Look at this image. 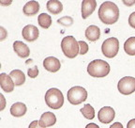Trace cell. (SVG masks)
I'll use <instances>...</instances> for the list:
<instances>
[{
  "mask_svg": "<svg viewBox=\"0 0 135 128\" xmlns=\"http://www.w3.org/2000/svg\"><path fill=\"white\" fill-rule=\"evenodd\" d=\"M99 18L105 25L115 24L119 18L118 7L111 1L103 2L99 9Z\"/></svg>",
  "mask_w": 135,
  "mask_h": 128,
  "instance_id": "1",
  "label": "cell"
},
{
  "mask_svg": "<svg viewBox=\"0 0 135 128\" xmlns=\"http://www.w3.org/2000/svg\"><path fill=\"white\" fill-rule=\"evenodd\" d=\"M87 73L93 77H104L109 75L110 65L102 60H95L88 64Z\"/></svg>",
  "mask_w": 135,
  "mask_h": 128,
  "instance_id": "2",
  "label": "cell"
},
{
  "mask_svg": "<svg viewBox=\"0 0 135 128\" xmlns=\"http://www.w3.org/2000/svg\"><path fill=\"white\" fill-rule=\"evenodd\" d=\"M45 102L49 107L53 109H59L64 105V96L58 89L52 88L45 93Z\"/></svg>",
  "mask_w": 135,
  "mask_h": 128,
  "instance_id": "3",
  "label": "cell"
},
{
  "mask_svg": "<svg viewBox=\"0 0 135 128\" xmlns=\"http://www.w3.org/2000/svg\"><path fill=\"white\" fill-rule=\"evenodd\" d=\"M61 49L64 55L69 58H74L80 52L78 42L72 36H67L62 40Z\"/></svg>",
  "mask_w": 135,
  "mask_h": 128,
  "instance_id": "4",
  "label": "cell"
},
{
  "mask_svg": "<svg viewBox=\"0 0 135 128\" xmlns=\"http://www.w3.org/2000/svg\"><path fill=\"white\" fill-rule=\"evenodd\" d=\"M68 101L71 105L77 106L82 104L83 102L86 100L87 98V92L86 90L80 86H75L69 90L67 93Z\"/></svg>",
  "mask_w": 135,
  "mask_h": 128,
  "instance_id": "5",
  "label": "cell"
},
{
  "mask_svg": "<svg viewBox=\"0 0 135 128\" xmlns=\"http://www.w3.org/2000/svg\"><path fill=\"white\" fill-rule=\"evenodd\" d=\"M119 50V42L116 38H108L102 43L101 51L106 58H114Z\"/></svg>",
  "mask_w": 135,
  "mask_h": 128,
  "instance_id": "6",
  "label": "cell"
},
{
  "mask_svg": "<svg viewBox=\"0 0 135 128\" xmlns=\"http://www.w3.org/2000/svg\"><path fill=\"white\" fill-rule=\"evenodd\" d=\"M117 89L124 95L133 93L135 92V77L125 76L121 78L117 84Z\"/></svg>",
  "mask_w": 135,
  "mask_h": 128,
  "instance_id": "7",
  "label": "cell"
},
{
  "mask_svg": "<svg viewBox=\"0 0 135 128\" xmlns=\"http://www.w3.org/2000/svg\"><path fill=\"white\" fill-rule=\"evenodd\" d=\"M114 116H115L114 110L111 107H103L98 113L99 121L102 124H109L113 122Z\"/></svg>",
  "mask_w": 135,
  "mask_h": 128,
  "instance_id": "8",
  "label": "cell"
},
{
  "mask_svg": "<svg viewBox=\"0 0 135 128\" xmlns=\"http://www.w3.org/2000/svg\"><path fill=\"white\" fill-rule=\"evenodd\" d=\"M22 35H23V38L25 39V41L34 42L38 38L40 32H38V29L37 26H33V25H27V26H25L23 28Z\"/></svg>",
  "mask_w": 135,
  "mask_h": 128,
  "instance_id": "9",
  "label": "cell"
},
{
  "mask_svg": "<svg viewBox=\"0 0 135 128\" xmlns=\"http://www.w3.org/2000/svg\"><path fill=\"white\" fill-rule=\"evenodd\" d=\"M43 67L48 72L56 73L57 71L60 70L61 64H60V60L58 58H55V57H48L43 60Z\"/></svg>",
  "mask_w": 135,
  "mask_h": 128,
  "instance_id": "10",
  "label": "cell"
},
{
  "mask_svg": "<svg viewBox=\"0 0 135 128\" xmlns=\"http://www.w3.org/2000/svg\"><path fill=\"white\" fill-rule=\"evenodd\" d=\"M97 7V2L95 0H84L82 3V17L86 19L90 14H92Z\"/></svg>",
  "mask_w": 135,
  "mask_h": 128,
  "instance_id": "11",
  "label": "cell"
},
{
  "mask_svg": "<svg viewBox=\"0 0 135 128\" xmlns=\"http://www.w3.org/2000/svg\"><path fill=\"white\" fill-rule=\"evenodd\" d=\"M0 86H1V89L4 92H11L14 90L15 84L9 75H8L5 73H2L0 75Z\"/></svg>",
  "mask_w": 135,
  "mask_h": 128,
  "instance_id": "12",
  "label": "cell"
},
{
  "mask_svg": "<svg viewBox=\"0 0 135 128\" xmlns=\"http://www.w3.org/2000/svg\"><path fill=\"white\" fill-rule=\"evenodd\" d=\"M13 49L20 58H27L30 54L29 47L23 42L16 41L13 43Z\"/></svg>",
  "mask_w": 135,
  "mask_h": 128,
  "instance_id": "13",
  "label": "cell"
},
{
  "mask_svg": "<svg viewBox=\"0 0 135 128\" xmlns=\"http://www.w3.org/2000/svg\"><path fill=\"white\" fill-rule=\"evenodd\" d=\"M40 126L42 127H50V126H53L54 124L56 122V117L53 112H45L41 115L40 120L38 121Z\"/></svg>",
  "mask_w": 135,
  "mask_h": 128,
  "instance_id": "14",
  "label": "cell"
},
{
  "mask_svg": "<svg viewBox=\"0 0 135 128\" xmlns=\"http://www.w3.org/2000/svg\"><path fill=\"white\" fill-rule=\"evenodd\" d=\"M40 11V4L38 1H29L25 5L23 11L26 16H33Z\"/></svg>",
  "mask_w": 135,
  "mask_h": 128,
  "instance_id": "15",
  "label": "cell"
},
{
  "mask_svg": "<svg viewBox=\"0 0 135 128\" xmlns=\"http://www.w3.org/2000/svg\"><path fill=\"white\" fill-rule=\"evenodd\" d=\"M100 37V30L97 26H89L85 30V38L90 42H96Z\"/></svg>",
  "mask_w": 135,
  "mask_h": 128,
  "instance_id": "16",
  "label": "cell"
},
{
  "mask_svg": "<svg viewBox=\"0 0 135 128\" xmlns=\"http://www.w3.org/2000/svg\"><path fill=\"white\" fill-rule=\"evenodd\" d=\"M26 106L21 102H17L13 104L11 107V114L14 117H23L26 113Z\"/></svg>",
  "mask_w": 135,
  "mask_h": 128,
  "instance_id": "17",
  "label": "cell"
},
{
  "mask_svg": "<svg viewBox=\"0 0 135 128\" xmlns=\"http://www.w3.org/2000/svg\"><path fill=\"white\" fill-rule=\"evenodd\" d=\"M9 76L14 82L15 86H22L25 82V75L21 70H13L9 74Z\"/></svg>",
  "mask_w": 135,
  "mask_h": 128,
  "instance_id": "18",
  "label": "cell"
},
{
  "mask_svg": "<svg viewBox=\"0 0 135 128\" xmlns=\"http://www.w3.org/2000/svg\"><path fill=\"white\" fill-rule=\"evenodd\" d=\"M47 10L49 12L53 14H58L63 10V5L60 1H57V0H50L47 2Z\"/></svg>",
  "mask_w": 135,
  "mask_h": 128,
  "instance_id": "19",
  "label": "cell"
},
{
  "mask_svg": "<svg viewBox=\"0 0 135 128\" xmlns=\"http://www.w3.org/2000/svg\"><path fill=\"white\" fill-rule=\"evenodd\" d=\"M124 50L128 55L135 56V37H131L125 42Z\"/></svg>",
  "mask_w": 135,
  "mask_h": 128,
  "instance_id": "20",
  "label": "cell"
},
{
  "mask_svg": "<svg viewBox=\"0 0 135 128\" xmlns=\"http://www.w3.org/2000/svg\"><path fill=\"white\" fill-rule=\"evenodd\" d=\"M38 22L42 28H49L52 25V17L47 13H41L38 15Z\"/></svg>",
  "mask_w": 135,
  "mask_h": 128,
  "instance_id": "21",
  "label": "cell"
},
{
  "mask_svg": "<svg viewBox=\"0 0 135 128\" xmlns=\"http://www.w3.org/2000/svg\"><path fill=\"white\" fill-rule=\"evenodd\" d=\"M81 113L83 114V116L85 119L93 120L95 118V109H94V107L90 104H87L83 108H81Z\"/></svg>",
  "mask_w": 135,
  "mask_h": 128,
  "instance_id": "22",
  "label": "cell"
},
{
  "mask_svg": "<svg viewBox=\"0 0 135 128\" xmlns=\"http://www.w3.org/2000/svg\"><path fill=\"white\" fill-rule=\"evenodd\" d=\"M57 23L64 26H70L73 24V19L70 16H65V17H62L57 20Z\"/></svg>",
  "mask_w": 135,
  "mask_h": 128,
  "instance_id": "23",
  "label": "cell"
},
{
  "mask_svg": "<svg viewBox=\"0 0 135 128\" xmlns=\"http://www.w3.org/2000/svg\"><path fill=\"white\" fill-rule=\"evenodd\" d=\"M78 43H79V48H80V52H79V53H80L81 55L86 54L87 52H88V44L84 41L78 42Z\"/></svg>",
  "mask_w": 135,
  "mask_h": 128,
  "instance_id": "24",
  "label": "cell"
},
{
  "mask_svg": "<svg viewBox=\"0 0 135 128\" xmlns=\"http://www.w3.org/2000/svg\"><path fill=\"white\" fill-rule=\"evenodd\" d=\"M27 74H28V76L31 77V78H35V77H37V76H38V67L34 66L33 68L28 69Z\"/></svg>",
  "mask_w": 135,
  "mask_h": 128,
  "instance_id": "25",
  "label": "cell"
},
{
  "mask_svg": "<svg viewBox=\"0 0 135 128\" xmlns=\"http://www.w3.org/2000/svg\"><path fill=\"white\" fill-rule=\"evenodd\" d=\"M129 24L131 28H135V11L132 12L129 17Z\"/></svg>",
  "mask_w": 135,
  "mask_h": 128,
  "instance_id": "26",
  "label": "cell"
},
{
  "mask_svg": "<svg viewBox=\"0 0 135 128\" xmlns=\"http://www.w3.org/2000/svg\"><path fill=\"white\" fill-rule=\"evenodd\" d=\"M28 128H44V127L40 126V122H38V121H33V122H32L31 124H29Z\"/></svg>",
  "mask_w": 135,
  "mask_h": 128,
  "instance_id": "27",
  "label": "cell"
},
{
  "mask_svg": "<svg viewBox=\"0 0 135 128\" xmlns=\"http://www.w3.org/2000/svg\"><path fill=\"white\" fill-rule=\"evenodd\" d=\"M127 128H135V119L131 120L128 124H127Z\"/></svg>",
  "mask_w": 135,
  "mask_h": 128,
  "instance_id": "28",
  "label": "cell"
},
{
  "mask_svg": "<svg viewBox=\"0 0 135 128\" xmlns=\"http://www.w3.org/2000/svg\"><path fill=\"white\" fill-rule=\"evenodd\" d=\"M110 128H123V125L120 122H114V124H113L112 125L110 126Z\"/></svg>",
  "mask_w": 135,
  "mask_h": 128,
  "instance_id": "29",
  "label": "cell"
},
{
  "mask_svg": "<svg viewBox=\"0 0 135 128\" xmlns=\"http://www.w3.org/2000/svg\"><path fill=\"white\" fill-rule=\"evenodd\" d=\"M85 128H99V125L98 124H88L86 126H85Z\"/></svg>",
  "mask_w": 135,
  "mask_h": 128,
  "instance_id": "30",
  "label": "cell"
},
{
  "mask_svg": "<svg viewBox=\"0 0 135 128\" xmlns=\"http://www.w3.org/2000/svg\"><path fill=\"white\" fill-rule=\"evenodd\" d=\"M0 30H1V33H2V37H1V39H0V40H1V41H3V40H4L5 39V36H6V30L4 29V28H0Z\"/></svg>",
  "mask_w": 135,
  "mask_h": 128,
  "instance_id": "31",
  "label": "cell"
},
{
  "mask_svg": "<svg viewBox=\"0 0 135 128\" xmlns=\"http://www.w3.org/2000/svg\"><path fill=\"white\" fill-rule=\"evenodd\" d=\"M124 2V4H126V5H128V6H131V5H133L135 3V1H131V2H128V1H126V0H124L123 1Z\"/></svg>",
  "mask_w": 135,
  "mask_h": 128,
  "instance_id": "32",
  "label": "cell"
},
{
  "mask_svg": "<svg viewBox=\"0 0 135 128\" xmlns=\"http://www.w3.org/2000/svg\"><path fill=\"white\" fill-rule=\"evenodd\" d=\"M0 97H1V99H2L3 100V107H1V108H0V110H3V109H4V107H5V101H4V95H3V94H1V95H0Z\"/></svg>",
  "mask_w": 135,
  "mask_h": 128,
  "instance_id": "33",
  "label": "cell"
}]
</instances>
